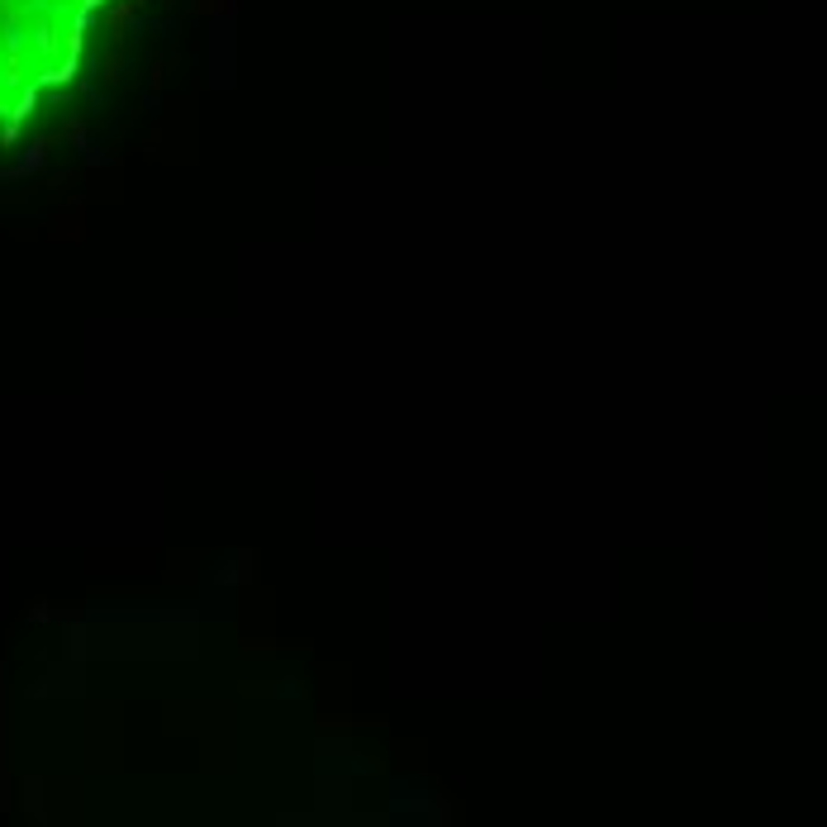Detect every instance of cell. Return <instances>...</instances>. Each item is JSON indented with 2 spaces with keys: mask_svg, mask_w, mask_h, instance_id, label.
Wrapping results in <instances>:
<instances>
[{
  "mask_svg": "<svg viewBox=\"0 0 827 827\" xmlns=\"http://www.w3.org/2000/svg\"><path fill=\"white\" fill-rule=\"evenodd\" d=\"M134 0H0V153L72 110Z\"/></svg>",
  "mask_w": 827,
  "mask_h": 827,
  "instance_id": "1",
  "label": "cell"
}]
</instances>
